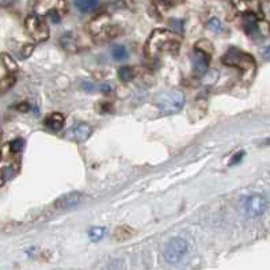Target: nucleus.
Listing matches in <instances>:
<instances>
[{"instance_id": "3", "label": "nucleus", "mask_w": 270, "mask_h": 270, "mask_svg": "<svg viewBox=\"0 0 270 270\" xmlns=\"http://www.w3.org/2000/svg\"><path fill=\"white\" fill-rule=\"evenodd\" d=\"M221 61L225 65L236 68L243 73H254L255 68H257L254 57L238 48H229L221 57Z\"/></svg>"}, {"instance_id": "8", "label": "nucleus", "mask_w": 270, "mask_h": 270, "mask_svg": "<svg viewBox=\"0 0 270 270\" xmlns=\"http://www.w3.org/2000/svg\"><path fill=\"white\" fill-rule=\"evenodd\" d=\"M64 10H65L64 0H38V4H37L36 8L37 15L40 16H47L52 11H58L61 14Z\"/></svg>"}, {"instance_id": "6", "label": "nucleus", "mask_w": 270, "mask_h": 270, "mask_svg": "<svg viewBox=\"0 0 270 270\" xmlns=\"http://www.w3.org/2000/svg\"><path fill=\"white\" fill-rule=\"evenodd\" d=\"M268 208H269V203L261 194H254L246 201V213L250 217H260L268 211Z\"/></svg>"}, {"instance_id": "30", "label": "nucleus", "mask_w": 270, "mask_h": 270, "mask_svg": "<svg viewBox=\"0 0 270 270\" xmlns=\"http://www.w3.org/2000/svg\"><path fill=\"white\" fill-rule=\"evenodd\" d=\"M162 3L166 5V7H171V5H172V0H162Z\"/></svg>"}, {"instance_id": "20", "label": "nucleus", "mask_w": 270, "mask_h": 270, "mask_svg": "<svg viewBox=\"0 0 270 270\" xmlns=\"http://www.w3.org/2000/svg\"><path fill=\"white\" fill-rule=\"evenodd\" d=\"M207 26H208L209 30L213 31V33H216V34H221V33H224L223 23L218 21L217 18H212V19H209Z\"/></svg>"}, {"instance_id": "27", "label": "nucleus", "mask_w": 270, "mask_h": 270, "mask_svg": "<svg viewBox=\"0 0 270 270\" xmlns=\"http://www.w3.org/2000/svg\"><path fill=\"white\" fill-rule=\"evenodd\" d=\"M262 58L265 60V61H270V45L269 47H266L264 51H262Z\"/></svg>"}, {"instance_id": "2", "label": "nucleus", "mask_w": 270, "mask_h": 270, "mask_svg": "<svg viewBox=\"0 0 270 270\" xmlns=\"http://www.w3.org/2000/svg\"><path fill=\"white\" fill-rule=\"evenodd\" d=\"M186 102V97L181 90H170L166 93H162L156 98V106L162 114L172 115L179 113Z\"/></svg>"}, {"instance_id": "28", "label": "nucleus", "mask_w": 270, "mask_h": 270, "mask_svg": "<svg viewBox=\"0 0 270 270\" xmlns=\"http://www.w3.org/2000/svg\"><path fill=\"white\" fill-rule=\"evenodd\" d=\"M16 110H19V111H29L30 110V105L29 104H19L16 106Z\"/></svg>"}, {"instance_id": "24", "label": "nucleus", "mask_w": 270, "mask_h": 270, "mask_svg": "<svg viewBox=\"0 0 270 270\" xmlns=\"http://www.w3.org/2000/svg\"><path fill=\"white\" fill-rule=\"evenodd\" d=\"M170 26L172 27V29H175V30H183V21H181V19H170Z\"/></svg>"}, {"instance_id": "13", "label": "nucleus", "mask_w": 270, "mask_h": 270, "mask_svg": "<svg viewBox=\"0 0 270 270\" xmlns=\"http://www.w3.org/2000/svg\"><path fill=\"white\" fill-rule=\"evenodd\" d=\"M60 44H61V47L68 51V52H76L78 51V45H76V41H75V38L72 37V34H64V36L60 38Z\"/></svg>"}, {"instance_id": "16", "label": "nucleus", "mask_w": 270, "mask_h": 270, "mask_svg": "<svg viewBox=\"0 0 270 270\" xmlns=\"http://www.w3.org/2000/svg\"><path fill=\"white\" fill-rule=\"evenodd\" d=\"M1 60H3V64H4L5 69L10 73H15L19 68H18V64L14 58L11 57L8 53H1Z\"/></svg>"}, {"instance_id": "29", "label": "nucleus", "mask_w": 270, "mask_h": 270, "mask_svg": "<svg viewBox=\"0 0 270 270\" xmlns=\"http://www.w3.org/2000/svg\"><path fill=\"white\" fill-rule=\"evenodd\" d=\"M15 0H0V5H10L12 4Z\"/></svg>"}, {"instance_id": "9", "label": "nucleus", "mask_w": 270, "mask_h": 270, "mask_svg": "<svg viewBox=\"0 0 270 270\" xmlns=\"http://www.w3.org/2000/svg\"><path fill=\"white\" fill-rule=\"evenodd\" d=\"M83 200V194L79 192H72V193H67L64 194L60 198H57L54 201V207L58 209H69L76 207L79 204L82 203Z\"/></svg>"}, {"instance_id": "21", "label": "nucleus", "mask_w": 270, "mask_h": 270, "mask_svg": "<svg viewBox=\"0 0 270 270\" xmlns=\"http://www.w3.org/2000/svg\"><path fill=\"white\" fill-rule=\"evenodd\" d=\"M23 147H25V140L23 139H15V140H12L10 143V151L14 152V154L21 152L23 150Z\"/></svg>"}, {"instance_id": "19", "label": "nucleus", "mask_w": 270, "mask_h": 270, "mask_svg": "<svg viewBox=\"0 0 270 270\" xmlns=\"http://www.w3.org/2000/svg\"><path fill=\"white\" fill-rule=\"evenodd\" d=\"M105 234H106V229H105L104 227H94V228H91L89 231L90 239L93 240V242H98V240H101L105 236Z\"/></svg>"}, {"instance_id": "17", "label": "nucleus", "mask_w": 270, "mask_h": 270, "mask_svg": "<svg viewBox=\"0 0 270 270\" xmlns=\"http://www.w3.org/2000/svg\"><path fill=\"white\" fill-rule=\"evenodd\" d=\"M111 56L117 60V61H124L128 58L129 53H128V49L122 45H115L113 49H111Z\"/></svg>"}, {"instance_id": "15", "label": "nucleus", "mask_w": 270, "mask_h": 270, "mask_svg": "<svg viewBox=\"0 0 270 270\" xmlns=\"http://www.w3.org/2000/svg\"><path fill=\"white\" fill-rule=\"evenodd\" d=\"M133 234H135V231L130 228V227H128V225H122V227H118V228L115 229L114 236L117 240H126L129 239V238H132Z\"/></svg>"}, {"instance_id": "14", "label": "nucleus", "mask_w": 270, "mask_h": 270, "mask_svg": "<svg viewBox=\"0 0 270 270\" xmlns=\"http://www.w3.org/2000/svg\"><path fill=\"white\" fill-rule=\"evenodd\" d=\"M136 76L135 68L132 67H122L118 69V79L124 83H128L130 80H133Z\"/></svg>"}, {"instance_id": "12", "label": "nucleus", "mask_w": 270, "mask_h": 270, "mask_svg": "<svg viewBox=\"0 0 270 270\" xmlns=\"http://www.w3.org/2000/svg\"><path fill=\"white\" fill-rule=\"evenodd\" d=\"M75 7L83 14L93 12L99 7V0H75Z\"/></svg>"}, {"instance_id": "25", "label": "nucleus", "mask_w": 270, "mask_h": 270, "mask_svg": "<svg viewBox=\"0 0 270 270\" xmlns=\"http://www.w3.org/2000/svg\"><path fill=\"white\" fill-rule=\"evenodd\" d=\"M244 156V152L243 151H240V152H238L236 155L232 156V159L229 161V166H234V164H236V163H239V162H242V159H243Z\"/></svg>"}, {"instance_id": "1", "label": "nucleus", "mask_w": 270, "mask_h": 270, "mask_svg": "<svg viewBox=\"0 0 270 270\" xmlns=\"http://www.w3.org/2000/svg\"><path fill=\"white\" fill-rule=\"evenodd\" d=\"M181 36L178 33L166 29H156L147 41L146 54L152 60L159 58L164 52L175 54L181 47Z\"/></svg>"}, {"instance_id": "22", "label": "nucleus", "mask_w": 270, "mask_h": 270, "mask_svg": "<svg viewBox=\"0 0 270 270\" xmlns=\"http://www.w3.org/2000/svg\"><path fill=\"white\" fill-rule=\"evenodd\" d=\"M197 49H201V51H204V52H207L211 54V52H212V45H211V42H208L207 40H203V41H200L196 44V47Z\"/></svg>"}, {"instance_id": "4", "label": "nucleus", "mask_w": 270, "mask_h": 270, "mask_svg": "<svg viewBox=\"0 0 270 270\" xmlns=\"http://www.w3.org/2000/svg\"><path fill=\"white\" fill-rule=\"evenodd\" d=\"M25 26H26L27 34L36 42L47 41L49 38V27L42 16L37 14L29 15L25 21Z\"/></svg>"}, {"instance_id": "18", "label": "nucleus", "mask_w": 270, "mask_h": 270, "mask_svg": "<svg viewBox=\"0 0 270 270\" xmlns=\"http://www.w3.org/2000/svg\"><path fill=\"white\" fill-rule=\"evenodd\" d=\"M14 84H15V76H12V75H8L5 78L0 79V95L7 93Z\"/></svg>"}, {"instance_id": "11", "label": "nucleus", "mask_w": 270, "mask_h": 270, "mask_svg": "<svg viewBox=\"0 0 270 270\" xmlns=\"http://www.w3.org/2000/svg\"><path fill=\"white\" fill-rule=\"evenodd\" d=\"M64 122H65V118H64V115L60 114V113H53V114L48 115L45 121H44V124L47 128H49L51 130H60L64 126Z\"/></svg>"}, {"instance_id": "10", "label": "nucleus", "mask_w": 270, "mask_h": 270, "mask_svg": "<svg viewBox=\"0 0 270 270\" xmlns=\"http://www.w3.org/2000/svg\"><path fill=\"white\" fill-rule=\"evenodd\" d=\"M91 133H93V128L89 124H86V122H80L73 129L69 130L68 137L75 141H79V143H83V141L89 139Z\"/></svg>"}, {"instance_id": "5", "label": "nucleus", "mask_w": 270, "mask_h": 270, "mask_svg": "<svg viewBox=\"0 0 270 270\" xmlns=\"http://www.w3.org/2000/svg\"><path fill=\"white\" fill-rule=\"evenodd\" d=\"M187 253V242L183 238H172L166 243L163 257L167 264H177Z\"/></svg>"}, {"instance_id": "7", "label": "nucleus", "mask_w": 270, "mask_h": 270, "mask_svg": "<svg viewBox=\"0 0 270 270\" xmlns=\"http://www.w3.org/2000/svg\"><path fill=\"white\" fill-rule=\"evenodd\" d=\"M193 61V72L196 76H201L203 78L205 73L208 72L209 62H211V54L204 52L201 49L194 48L192 54Z\"/></svg>"}, {"instance_id": "26", "label": "nucleus", "mask_w": 270, "mask_h": 270, "mask_svg": "<svg viewBox=\"0 0 270 270\" xmlns=\"http://www.w3.org/2000/svg\"><path fill=\"white\" fill-rule=\"evenodd\" d=\"M82 87H83V90H86V91H94V90H98V87H97L95 84L90 83V82H83Z\"/></svg>"}, {"instance_id": "23", "label": "nucleus", "mask_w": 270, "mask_h": 270, "mask_svg": "<svg viewBox=\"0 0 270 270\" xmlns=\"http://www.w3.org/2000/svg\"><path fill=\"white\" fill-rule=\"evenodd\" d=\"M33 51H34V45H33V44H27V45H25V47L22 48L21 56L23 58H27L31 53H33Z\"/></svg>"}]
</instances>
